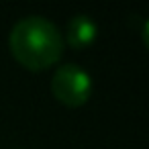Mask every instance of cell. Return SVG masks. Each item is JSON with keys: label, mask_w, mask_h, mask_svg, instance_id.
Segmentation results:
<instances>
[{"label": "cell", "mask_w": 149, "mask_h": 149, "mask_svg": "<svg viewBox=\"0 0 149 149\" xmlns=\"http://www.w3.org/2000/svg\"><path fill=\"white\" fill-rule=\"evenodd\" d=\"M13 57L29 72H43L55 65L65 49L61 31L45 17L21 19L8 37Z\"/></svg>", "instance_id": "1"}, {"label": "cell", "mask_w": 149, "mask_h": 149, "mask_svg": "<svg viewBox=\"0 0 149 149\" xmlns=\"http://www.w3.org/2000/svg\"><path fill=\"white\" fill-rule=\"evenodd\" d=\"M51 94L68 108L84 106L92 94V80L78 63H63L51 78Z\"/></svg>", "instance_id": "2"}, {"label": "cell", "mask_w": 149, "mask_h": 149, "mask_svg": "<svg viewBox=\"0 0 149 149\" xmlns=\"http://www.w3.org/2000/svg\"><path fill=\"white\" fill-rule=\"evenodd\" d=\"M98 27L88 15H74L65 25L63 43H68L74 51H82L96 41Z\"/></svg>", "instance_id": "3"}, {"label": "cell", "mask_w": 149, "mask_h": 149, "mask_svg": "<svg viewBox=\"0 0 149 149\" xmlns=\"http://www.w3.org/2000/svg\"><path fill=\"white\" fill-rule=\"evenodd\" d=\"M15 149H21V147H15Z\"/></svg>", "instance_id": "4"}]
</instances>
